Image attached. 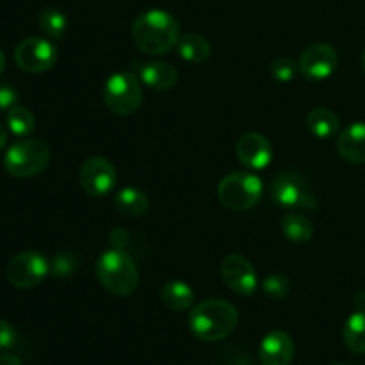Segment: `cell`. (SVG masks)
Returning a JSON list of instances; mask_svg holds the SVG:
<instances>
[{
	"mask_svg": "<svg viewBox=\"0 0 365 365\" xmlns=\"http://www.w3.org/2000/svg\"><path fill=\"white\" fill-rule=\"evenodd\" d=\"M180 25L166 9H148L135 18L132 39L141 52L148 56H164L180 39Z\"/></svg>",
	"mask_w": 365,
	"mask_h": 365,
	"instance_id": "6da1fadb",
	"label": "cell"
},
{
	"mask_svg": "<svg viewBox=\"0 0 365 365\" xmlns=\"http://www.w3.org/2000/svg\"><path fill=\"white\" fill-rule=\"evenodd\" d=\"M239 310L221 298L203 299L189 314V330L203 342H217L227 339L237 328Z\"/></svg>",
	"mask_w": 365,
	"mask_h": 365,
	"instance_id": "7a4b0ae2",
	"label": "cell"
},
{
	"mask_svg": "<svg viewBox=\"0 0 365 365\" xmlns=\"http://www.w3.org/2000/svg\"><path fill=\"white\" fill-rule=\"evenodd\" d=\"M96 278L114 296L134 294L139 285V271L125 250L110 248L96 260Z\"/></svg>",
	"mask_w": 365,
	"mask_h": 365,
	"instance_id": "3957f363",
	"label": "cell"
},
{
	"mask_svg": "<svg viewBox=\"0 0 365 365\" xmlns=\"http://www.w3.org/2000/svg\"><path fill=\"white\" fill-rule=\"evenodd\" d=\"M262 178L248 171H235L227 175L217 185V200L232 212H245L253 209L262 200Z\"/></svg>",
	"mask_w": 365,
	"mask_h": 365,
	"instance_id": "277c9868",
	"label": "cell"
},
{
	"mask_svg": "<svg viewBox=\"0 0 365 365\" xmlns=\"http://www.w3.org/2000/svg\"><path fill=\"white\" fill-rule=\"evenodd\" d=\"M50 148L41 139H20L7 148L4 168L11 177L31 178L48 168Z\"/></svg>",
	"mask_w": 365,
	"mask_h": 365,
	"instance_id": "5b68a950",
	"label": "cell"
},
{
	"mask_svg": "<svg viewBox=\"0 0 365 365\" xmlns=\"http://www.w3.org/2000/svg\"><path fill=\"white\" fill-rule=\"evenodd\" d=\"M102 98L113 114L130 116L143 103L141 81L132 71H116L103 84Z\"/></svg>",
	"mask_w": 365,
	"mask_h": 365,
	"instance_id": "8992f818",
	"label": "cell"
},
{
	"mask_svg": "<svg viewBox=\"0 0 365 365\" xmlns=\"http://www.w3.org/2000/svg\"><path fill=\"white\" fill-rule=\"evenodd\" d=\"M271 196L280 207L289 210H309L314 212L319 205L309 180L299 171H280L269 185Z\"/></svg>",
	"mask_w": 365,
	"mask_h": 365,
	"instance_id": "52a82bcc",
	"label": "cell"
},
{
	"mask_svg": "<svg viewBox=\"0 0 365 365\" xmlns=\"http://www.w3.org/2000/svg\"><path fill=\"white\" fill-rule=\"evenodd\" d=\"M50 273V262L41 252L25 250L16 253L6 267V278L13 287L32 289L41 284Z\"/></svg>",
	"mask_w": 365,
	"mask_h": 365,
	"instance_id": "ba28073f",
	"label": "cell"
},
{
	"mask_svg": "<svg viewBox=\"0 0 365 365\" xmlns=\"http://www.w3.org/2000/svg\"><path fill=\"white\" fill-rule=\"evenodd\" d=\"M14 63L25 73H43L57 63V46L50 39L25 38L14 48Z\"/></svg>",
	"mask_w": 365,
	"mask_h": 365,
	"instance_id": "9c48e42d",
	"label": "cell"
},
{
	"mask_svg": "<svg viewBox=\"0 0 365 365\" xmlns=\"http://www.w3.org/2000/svg\"><path fill=\"white\" fill-rule=\"evenodd\" d=\"M118 175L116 168L109 159L100 155H93L82 163L78 170V182L86 195L93 198H106L113 192L116 185Z\"/></svg>",
	"mask_w": 365,
	"mask_h": 365,
	"instance_id": "30bf717a",
	"label": "cell"
},
{
	"mask_svg": "<svg viewBox=\"0 0 365 365\" xmlns=\"http://www.w3.org/2000/svg\"><path fill=\"white\" fill-rule=\"evenodd\" d=\"M299 73L309 82H321L330 78L339 66V56L328 43H314L307 46L298 61Z\"/></svg>",
	"mask_w": 365,
	"mask_h": 365,
	"instance_id": "8fae6325",
	"label": "cell"
},
{
	"mask_svg": "<svg viewBox=\"0 0 365 365\" xmlns=\"http://www.w3.org/2000/svg\"><path fill=\"white\" fill-rule=\"evenodd\" d=\"M221 278L235 294L245 296V298L255 294L259 287L255 267L241 253H230L225 257L221 262Z\"/></svg>",
	"mask_w": 365,
	"mask_h": 365,
	"instance_id": "7c38bea8",
	"label": "cell"
},
{
	"mask_svg": "<svg viewBox=\"0 0 365 365\" xmlns=\"http://www.w3.org/2000/svg\"><path fill=\"white\" fill-rule=\"evenodd\" d=\"M237 159L250 170H266L273 160V146L266 135L259 132H248L235 145Z\"/></svg>",
	"mask_w": 365,
	"mask_h": 365,
	"instance_id": "4fadbf2b",
	"label": "cell"
},
{
	"mask_svg": "<svg viewBox=\"0 0 365 365\" xmlns=\"http://www.w3.org/2000/svg\"><path fill=\"white\" fill-rule=\"evenodd\" d=\"M259 359L262 365H289L294 359V341L287 331H269L260 342Z\"/></svg>",
	"mask_w": 365,
	"mask_h": 365,
	"instance_id": "5bb4252c",
	"label": "cell"
},
{
	"mask_svg": "<svg viewBox=\"0 0 365 365\" xmlns=\"http://www.w3.org/2000/svg\"><path fill=\"white\" fill-rule=\"evenodd\" d=\"M337 153L353 164H365V121H355L339 132L335 139Z\"/></svg>",
	"mask_w": 365,
	"mask_h": 365,
	"instance_id": "9a60e30c",
	"label": "cell"
},
{
	"mask_svg": "<svg viewBox=\"0 0 365 365\" xmlns=\"http://www.w3.org/2000/svg\"><path fill=\"white\" fill-rule=\"evenodd\" d=\"M139 77L145 86L155 91H170L178 82V70L166 61H152L141 66Z\"/></svg>",
	"mask_w": 365,
	"mask_h": 365,
	"instance_id": "2e32d148",
	"label": "cell"
},
{
	"mask_svg": "<svg viewBox=\"0 0 365 365\" xmlns=\"http://www.w3.org/2000/svg\"><path fill=\"white\" fill-rule=\"evenodd\" d=\"M160 298L163 303L173 312H185V310H191L195 307V291H192L191 285L184 280H170L163 285V291H160Z\"/></svg>",
	"mask_w": 365,
	"mask_h": 365,
	"instance_id": "e0dca14e",
	"label": "cell"
},
{
	"mask_svg": "<svg viewBox=\"0 0 365 365\" xmlns=\"http://www.w3.org/2000/svg\"><path fill=\"white\" fill-rule=\"evenodd\" d=\"M114 209L127 217H141L148 212L150 198L143 189L125 187L114 196Z\"/></svg>",
	"mask_w": 365,
	"mask_h": 365,
	"instance_id": "ac0fdd59",
	"label": "cell"
},
{
	"mask_svg": "<svg viewBox=\"0 0 365 365\" xmlns=\"http://www.w3.org/2000/svg\"><path fill=\"white\" fill-rule=\"evenodd\" d=\"M177 48L178 56L191 64H202L212 56V46H210L209 39L202 34H196V32L182 34L177 43Z\"/></svg>",
	"mask_w": 365,
	"mask_h": 365,
	"instance_id": "d6986e66",
	"label": "cell"
},
{
	"mask_svg": "<svg viewBox=\"0 0 365 365\" xmlns=\"http://www.w3.org/2000/svg\"><path fill=\"white\" fill-rule=\"evenodd\" d=\"M307 128L317 139H330L339 132V118L327 107H316L307 114Z\"/></svg>",
	"mask_w": 365,
	"mask_h": 365,
	"instance_id": "ffe728a7",
	"label": "cell"
},
{
	"mask_svg": "<svg viewBox=\"0 0 365 365\" xmlns=\"http://www.w3.org/2000/svg\"><path fill=\"white\" fill-rule=\"evenodd\" d=\"M282 232L287 241L305 245L314 237V225L307 216L298 212H287L282 217Z\"/></svg>",
	"mask_w": 365,
	"mask_h": 365,
	"instance_id": "44dd1931",
	"label": "cell"
},
{
	"mask_svg": "<svg viewBox=\"0 0 365 365\" xmlns=\"http://www.w3.org/2000/svg\"><path fill=\"white\" fill-rule=\"evenodd\" d=\"M342 339L349 351L365 355V310H355L348 317L342 330Z\"/></svg>",
	"mask_w": 365,
	"mask_h": 365,
	"instance_id": "7402d4cb",
	"label": "cell"
},
{
	"mask_svg": "<svg viewBox=\"0 0 365 365\" xmlns=\"http://www.w3.org/2000/svg\"><path fill=\"white\" fill-rule=\"evenodd\" d=\"M38 24L39 29L50 39L64 38V34L68 31V16L63 11L56 9V7H46V9H43L38 16Z\"/></svg>",
	"mask_w": 365,
	"mask_h": 365,
	"instance_id": "603a6c76",
	"label": "cell"
},
{
	"mask_svg": "<svg viewBox=\"0 0 365 365\" xmlns=\"http://www.w3.org/2000/svg\"><path fill=\"white\" fill-rule=\"evenodd\" d=\"M6 121L7 128H9L16 138H27V135H31L36 128L34 114H32L27 107L21 106L11 107L6 113Z\"/></svg>",
	"mask_w": 365,
	"mask_h": 365,
	"instance_id": "cb8c5ba5",
	"label": "cell"
},
{
	"mask_svg": "<svg viewBox=\"0 0 365 365\" xmlns=\"http://www.w3.org/2000/svg\"><path fill=\"white\" fill-rule=\"evenodd\" d=\"M271 75L277 82H282V84H289V82L294 81V77L298 75L299 66L294 59L287 56H280L271 63Z\"/></svg>",
	"mask_w": 365,
	"mask_h": 365,
	"instance_id": "d4e9b609",
	"label": "cell"
},
{
	"mask_svg": "<svg viewBox=\"0 0 365 365\" xmlns=\"http://www.w3.org/2000/svg\"><path fill=\"white\" fill-rule=\"evenodd\" d=\"M262 291L271 299H285L291 292V282L285 274H269L262 280Z\"/></svg>",
	"mask_w": 365,
	"mask_h": 365,
	"instance_id": "484cf974",
	"label": "cell"
},
{
	"mask_svg": "<svg viewBox=\"0 0 365 365\" xmlns=\"http://www.w3.org/2000/svg\"><path fill=\"white\" fill-rule=\"evenodd\" d=\"M75 262H73V257L70 253H57L53 257L52 264H50V273L56 274V277L64 278L73 271Z\"/></svg>",
	"mask_w": 365,
	"mask_h": 365,
	"instance_id": "4316f807",
	"label": "cell"
},
{
	"mask_svg": "<svg viewBox=\"0 0 365 365\" xmlns=\"http://www.w3.org/2000/svg\"><path fill=\"white\" fill-rule=\"evenodd\" d=\"M16 339L18 335L13 324L6 319H0V351L13 348L16 344Z\"/></svg>",
	"mask_w": 365,
	"mask_h": 365,
	"instance_id": "83f0119b",
	"label": "cell"
},
{
	"mask_svg": "<svg viewBox=\"0 0 365 365\" xmlns=\"http://www.w3.org/2000/svg\"><path fill=\"white\" fill-rule=\"evenodd\" d=\"M18 93L13 86L0 84V113H7L11 107L16 106Z\"/></svg>",
	"mask_w": 365,
	"mask_h": 365,
	"instance_id": "f1b7e54d",
	"label": "cell"
},
{
	"mask_svg": "<svg viewBox=\"0 0 365 365\" xmlns=\"http://www.w3.org/2000/svg\"><path fill=\"white\" fill-rule=\"evenodd\" d=\"M128 242V234L125 230H121V228H116V230L110 232V245H113V248H120L123 250V246Z\"/></svg>",
	"mask_w": 365,
	"mask_h": 365,
	"instance_id": "f546056e",
	"label": "cell"
},
{
	"mask_svg": "<svg viewBox=\"0 0 365 365\" xmlns=\"http://www.w3.org/2000/svg\"><path fill=\"white\" fill-rule=\"evenodd\" d=\"M0 365H24L18 356L11 355V353H2L0 355Z\"/></svg>",
	"mask_w": 365,
	"mask_h": 365,
	"instance_id": "4dcf8cb0",
	"label": "cell"
},
{
	"mask_svg": "<svg viewBox=\"0 0 365 365\" xmlns=\"http://www.w3.org/2000/svg\"><path fill=\"white\" fill-rule=\"evenodd\" d=\"M353 302H355L356 310H365V291L356 292L355 299H353Z\"/></svg>",
	"mask_w": 365,
	"mask_h": 365,
	"instance_id": "1f68e13d",
	"label": "cell"
},
{
	"mask_svg": "<svg viewBox=\"0 0 365 365\" xmlns=\"http://www.w3.org/2000/svg\"><path fill=\"white\" fill-rule=\"evenodd\" d=\"M7 139H9V135H7V128L4 127L2 123H0V152H2V150L6 148Z\"/></svg>",
	"mask_w": 365,
	"mask_h": 365,
	"instance_id": "d6a6232c",
	"label": "cell"
},
{
	"mask_svg": "<svg viewBox=\"0 0 365 365\" xmlns=\"http://www.w3.org/2000/svg\"><path fill=\"white\" fill-rule=\"evenodd\" d=\"M4 68H6V56H4V52L0 50V75H2Z\"/></svg>",
	"mask_w": 365,
	"mask_h": 365,
	"instance_id": "836d02e7",
	"label": "cell"
},
{
	"mask_svg": "<svg viewBox=\"0 0 365 365\" xmlns=\"http://www.w3.org/2000/svg\"><path fill=\"white\" fill-rule=\"evenodd\" d=\"M362 68H364V73H365V50H364V57H362Z\"/></svg>",
	"mask_w": 365,
	"mask_h": 365,
	"instance_id": "e575fe53",
	"label": "cell"
},
{
	"mask_svg": "<svg viewBox=\"0 0 365 365\" xmlns=\"http://www.w3.org/2000/svg\"><path fill=\"white\" fill-rule=\"evenodd\" d=\"M331 365H351V364H331Z\"/></svg>",
	"mask_w": 365,
	"mask_h": 365,
	"instance_id": "d590c367",
	"label": "cell"
}]
</instances>
